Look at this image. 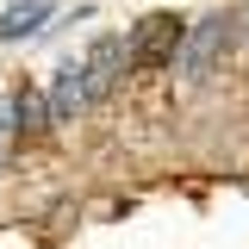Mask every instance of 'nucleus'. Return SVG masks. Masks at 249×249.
Here are the masks:
<instances>
[{"mask_svg": "<svg viewBox=\"0 0 249 249\" xmlns=\"http://www.w3.org/2000/svg\"><path fill=\"white\" fill-rule=\"evenodd\" d=\"M224 37H231V19H206V25L193 31V44H187V81H206V69H212V56L224 50Z\"/></svg>", "mask_w": 249, "mask_h": 249, "instance_id": "nucleus-3", "label": "nucleus"}, {"mask_svg": "<svg viewBox=\"0 0 249 249\" xmlns=\"http://www.w3.org/2000/svg\"><path fill=\"white\" fill-rule=\"evenodd\" d=\"M13 119H19V131H44V106H37V93H19V100H13Z\"/></svg>", "mask_w": 249, "mask_h": 249, "instance_id": "nucleus-5", "label": "nucleus"}, {"mask_svg": "<svg viewBox=\"0 0 249 249\" xmlns=\"http://www.w3.org/2000/svg\"><path fill=\"white\" fill-rule=\"evenodd\" d=\"M44 13H50V0H31V6H13V13H6V25H0V37H25V31H31V19H44Z\"/></svg>", "mask_w": 249, "mask_h": 249, "instance_id": "nucleus-4", "label": "nucleus"}, {"mask_svg": "<svg viewBox=\"0 0 249 249\" xmlns=\"http://www.w3.org/2000/svg\"><path fill=\"white\" fill-rule=\"evenodd\" d=\"M175 44H181V19H175V13H156L150 25L137 31V44H131V62H137V69H162V62L175 56Z\"/></svg>", "mask_w": 249, "mask_h": 249, "instance_id": "nucleus-2", "label": "nucleus"}, {"mask_svg": "<svg viewBox=\"0 0 249 249\" xmlns=\"http://www.w3.org/2000/svg\"><path fill=\"white\" fill-rule=\"evenodd\" d=\"M93 100V75L88 62H62L56 69V88H50V124H69L81 106Z\"/></svg>", "mask_w": 249, "mask_h": 249, "instance_id": "nucleus-1", "label": "nucleus"}]
</instances>
